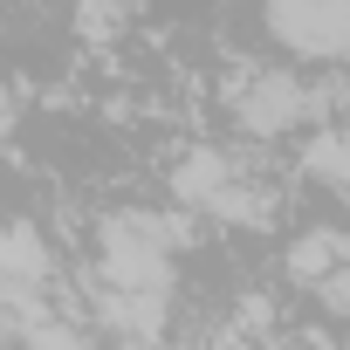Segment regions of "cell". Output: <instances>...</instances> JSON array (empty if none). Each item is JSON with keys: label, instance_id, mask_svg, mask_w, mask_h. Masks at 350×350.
<instances>
[{"label": "cell", "instance_id": "obj_8", "mask_svg": "<svg viewBox=\"0 0 350 350\" xmlns=\"http://www.w3.org/2000/svg\"><path fill=\"white\" fill-rule=\"evenodd\" d=\"M117 28H124V0H83V8H76V35L83 42H103Z\"/></svg>", "mask_w": 350, "mask_h": 350}, {"label": "cell", "instance_id": "obj_5", "mask_svg": "<svg viewBox=\"0 0 350 350\" xmlns=\"http://www.w3.org/2000/svg\"><path fill=\"white\" fill-rule=\"evenodd\" d=\"M62 295H69V282H62L55 234L35 213H14L8 234H0V309H49Z\"/></svg>", "mask_w": 350, "mask_h": 350}, {"label": "cell", "instance_id": "obj_6", "mask_svg": "<svg viewBox=\"0 0 350 350\" xmlns=\"http://www.w3.org/2000/svg\"><path fill=\"white\" fill-rule=\"evenodd\" d=\"M295 172H302L309 186H323V193H343V200H350V124H336V117L309 124V131H302V144H295Z\"/></svg>", "mask_w": 350, "mask_h": 350}, {"label": "cell", "instance_id": "obj_9", "mask_svg": "<svg viewBox=\"0 0 350 350\" xmlns=\"http://www.w3.org/2000/svg\"><path fill=\"white\" fill-rule=\"evenodd\" d=\"M309 295H316V309H323V316L350 323V261H343V268H329V275H323V282H316Z\"/></svg>", "mask_w": 350, "mask_h": 350}, {"label": "cell", "instance_id": "obj_2", "mask_svg": "<svg viewBox=\"0 0 350 350\" xmlns=\"http://www.w3.org/2000/svg\"><path fill=\"white\" fill-rule=\"evenodd\" d=\"M165 200L186 206L200 227H227V234H268L275 227V193L261 186V172L213 137L186 144L165 165Z\"/></svg>", "mask_w": 350, "mask_h": 350}, {"label": "cell", "instance_id": "obj_1", "mask_svg": "<svg viewBox=\"0 0 350 350\" xmlns=\"http://www.w3.org/2000/svg\"><path fill=\"white\" fill-rule=\"evenodd\" d=\"M186 206H110L90 220V288L131 295H179V254L193 247Z\"/></svg>", "mask_w": 350, "mask_h": 350}, {"label": "cell", "instance_id": "obj_7", "mask_svg": "<svg viewBox=\"0 0 350 350\" xmlns=\"http://www.w3.org/2000/svg\"><path fill=\"white\" fill-rule=\"evenodd\" d=\"M343 261H350V227H329V220H323V227H302V234L282 247V275H288L295 288H316V282H323L329 268H343Z\"/></svg>", "mask_w": 350, "mask_h": 350}, {"label": "cell", "instance_id": "obj_3", "mask_svg": "<svg viewBox=\"0 0 350 350\" xmlns=\"http://www.w3.org/2000/svg\"><path fill=\"white\" fill-rule=\"evenodd\" d=\"M220 110H227V124H234L241 137H254V144H288V137H302L309 124L336 117V90L309 83L295 62H247V69L227 76Z\"/></svg>", "mask_w": 350, "mask_h": 350}, {"label": "cell", "instance_id": "obj_4", "mask_svg": "<svg viewBox=\"0 0 350 350\" xmlns=\"http://www.w3.org/2000/svg\"><path fill=\"white\" fill-rule=\"evenodd\" d=\"M261 28L288 62L309 69L350 62V0H261Z\"/></svg>", "mask_w": 350, "mask_h": 350}]
</instances>
